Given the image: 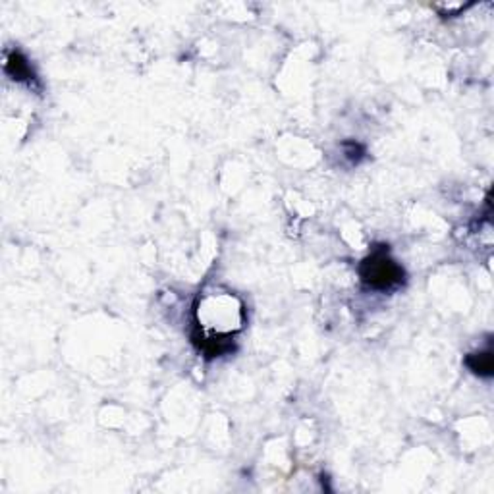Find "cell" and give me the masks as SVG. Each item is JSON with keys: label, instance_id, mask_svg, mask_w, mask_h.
I'll return each instance as SVG.
<instances>
[{"label": "cell", "instance_id": "1", "mask_svg": "<svg viewBox=\"0 0 494 494\" xmlns=\"http://www.w3.org/2000/svg\"><path fill=\"white\" fill-rule=\"evenodd\" d=\"M404 269L388 253V246L374 247L360 265V278L371 290H392L404 282Z\"/></svg>", "mask_w": 494, "mask_h": 494}, {"label": "cell", "instance_id": "2", "mask_svg": "<svg viewBox=\"0 0 494 494\" xmlns=\"http://www.w3.org/2000/svg\"><path fill=\"white\" fill-rule=\"evenodd\" d=\"M191 342L197 346L199 352L205 353V357H220V355L234 350L232 336H222V334L205 336L199 327H195L194 334H191Z\"/></svg>", "mask_w": 494, "mask_h": 494}, {"label": "cell", "instance_id": "3", "mask_svg": "<svg viewBox=\"0 0 494 494\" xmlns=\"http://www.w3.org/2000/svg\"><path fill=\"white\" fill-rule=\"evenodd\" d=\"M465 365L471 369L473 373L479 374L483 379H490L494 373V360L493 350H485V352L469 353L465 357Z\"/></svg>", "mask_w": 494, "mask_h": 494}, {"label": "cell", "instance_id": "4", "mask_svg": "<svg viewBox=\"0 0 494 494\" xmlns=\"http://www.w3.org/2000/svg\"><path fill=\"white\" fill-rule=\"evenodd\" d=\"M6 72L14 77L15 82H33L35 80V74H33V70L25 61V56L22 53H18V51H14L8 56Z\"/></svg>", "mask_w": 494, "mask_h": 494}, {"label": "cell", "instance_id": "5", "mask_svg": "<svg viewBox=\"0 0 494 494\" xmlns=\"http://www.w3.org/2000/svg\"><path fill=\"white\" fill-rule=\"evenodd\" d=\"M348 147H352V151H348L346 155H348L350 158H355V160H357V158L361 157V153H363V147H361L360 143H348Z\"/></svg>", "mask_w": 494, "mask_h": 494}]
</instances>
